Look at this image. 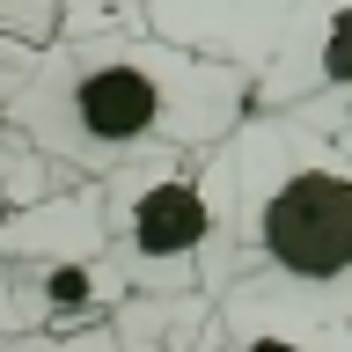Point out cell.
Returning <instances> with one entry per match:
<instances>
[{"label": "cell", "mask_w": 352, "mask_h": 352, "mask_svg": "<svg viewBox=\"0 0 352 352\" xmlns=\"http://www.w3.org/2000/svg\"><path fill=\"white\" fill-rule=\"evenodd\" d=\"M352 88V0H294L272 59L250 74V110H301Z\"/></svg>", "instance_id": "obj_5"}, {"label": "cell", "mask_w": 352, "mask_h": 352, "mask_svg": "<svg viewBox=\"0 0 352 352\" xmlns=\"http://www.w3.org/2000/svg\"><path fill=\"white\" fill-rule=\"evenodd\" d=\"M294 118H301V125H316L323 140H338V147L352 154V88H338V96H323V103H301Z\"/></svg>", "instance_id": "obj_6"}, {"label": "cell", "mask_w": 352, "mask_h": 352, "mask_svg": "<svg viewBox=\"0 0 352 352\" xmlns=\"http://www.w3.org/2000/svg\"><path fill=\"white\" fill-rule=\"evenodd\" d=\"M198 352H352V316L294 294L272 272H235L220 286L213 338Z\"/></svg>", "instance_id": "obj_4"}, {"label": "cell", "mask_w": 352, "mask_h": 352, "mask_svg": "<svg viewBox=\"0 0 352 352\" xmlns=\"http://www.w3.org/2000/svg\"><path fill=\"white\" fill-rule=\"evenodd\" d=\"M110 264L140 294H220L235 279L228 140L213 154H154L110 176Z\"/></svg>", "instance_id": "obj_3"}, {"label": "cell", "mask_w": 352, "mask_h": 352, "mask_svg": "<svg viewBox=\"0 0 352 352\" xmlns=\"http://www.w3.org/2000/svg\"><path fill=\"white\" fill-rule=\"evenodd\" d=\"M250 118V66L169 37H74L30 66L8 103L44 154L118 176L154 154H213Z\"/></svg>", "instance_id": "obj_1"}, {"label": "cell", "mask_w": 352, "mask_h": 352, "mask_svg": "<svg viewBox=\"0 0 352 352\" xmlns=\"http://www.w3.org/2000/svg\"><path fill=\"white\" fill-rule=\"evenodd\" d=\"M228 242L235 272L352 316V154L294 110H250L228 140Z\"/></svg>", "instance_id": "obj_2"}]
</instances>
